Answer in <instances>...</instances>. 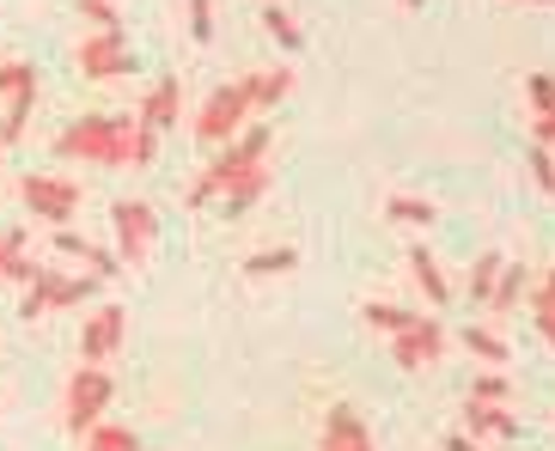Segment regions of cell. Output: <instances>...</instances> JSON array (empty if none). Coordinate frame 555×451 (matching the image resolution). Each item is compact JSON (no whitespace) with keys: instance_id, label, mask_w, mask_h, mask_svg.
Segmentation results:
<instances>
[{"instance_id":"1","label":"cell","mask_w":555,"mask_h":451,"mask_svg":"<svg viewBox=\"0 0 555 451\" xmlns=\"http://www.w3.org/2000/svg\"><path fill=\"white\" fill-rule=\"evenodd\" d=\"M269 146H275V134H269V123H257V129H238L220 153H214L208 165H202V178L190 183V208H208V202H220V195L232 190V183L245 178V171H257L262 159H269Z\"/></svg>"},{"instance_id":"2","label":"cell","mask_w":555,"mask_h":451,"mask_svg":"<svg viewBox=\"0 0 555 451\" xmlns=\"http://www.w3.org/2000/svg\"><path fill=\"white\" fill-rule=\"evenodd\" d=\"M129 123L134 116H74L62 134H55V159H74V165H111L122 171V146H129Z\"/></svg>"},{"instance_id":"3","label":"cell","mask_w":555,"mask_h":451,"mask_svg":"<svg viewBox=\"0 0 555 451\" xmlns=\"http://www.w3.org/2000/svg\"><path fill=\"white\" fill-rule=\"evenodd\" d=\"M99 293V274H62V269H37L25 287H18V318L37 323L50 311H74Z\"/></svg>"},{"instance_id":"4","label":"cell","mask_w":555,"mask_h":451,"mask_svg":"<svg viewBox=\"0 0 555 451\" xmlns=\"http://www.w3.org/2000/svg\"><path fill=\"white\" fill-rule=\"evenodd\" d=\"M116 403V378L111 366H74V378H67V397H62V415H67V434H86V427H99L104 415H111Z\"/></svg>"},{"instance_id":"5","label":"cell","mask_w":555,"mask_h":451,"mask_svg":"<svg viewBox=\"0 0 555 451\" xmlns=\"http://www.w3.org/2000/svg\"><path fill=\"white\" fill-rule=\"evenodd\" d=\"M111 239H116V257L129 262V269H147L153 244H159V214H153V202H141V195L111 202Z\"/></svg>"},{"instance_id":"6","label":"cell","mask_w":555,"mask_h":451,"mask_svg":"<svg viewBox=\"0 0 555 451\" xmlns=\"http://www.w3.org/2000/svg\"><path fill=\"white\" fill-rule=\"evenodd\" d=\"M18 202H25L31 220L67 226L74 214H80V183L62 178V171H25V178H18Z\"/></svg>"},{"instance_id":"7","label":"cell","mask_w":555,"mask_h":451,"mask_svg":"<svg viewBox=\"0 0 555 451\" xmlns=\"http://www.w3.org/2000/svg\"><path fill=\"white\" fill-rule=\"evenodd\" d=\"M74 67H80L86 80H99V86H111V80H122L129 74V37H122V25H99V31H86L80 43H74Z\"/></svg>"},{"instance_id":"8","label":"cell","mask_w":555,"mask_h":451,"mask_svg":"<svg viewBox=\"0 0 555 451\" xmlns=\"http://www.w3.org/2000/svg\"><path fill=\"white\" fill-rule=\"evenodd\" d=\"M245 123H250V98H245V86L232 80V86H220V92H208V104L196 111V123H190V129H196L202 146H227L232 134L245 129Z\"/></svg>"},{"instance_id":"9","label":"cell","mask_w":555,"mask_h":451,"mask_svg":"<svg viewBox=\"0 0 555 451\" xmlns=\"http://www.w3.org/2000/svg\"><path fill=\"white\" fill-rule=\"evenodd\" d=\"M446 342H452V336H446L440 318H409L403 330L391 336V360L403 372H434V366H440V355H446Z\"/></svg>"},{"instance_id":"10","label":"cell","mask_w":555,"mask_h":451,"mask_svg":"<svg viewBox=\"0 0 555 451\" xmlns=\"http://www.w3.org/2000/svg\"><path fill=\"white\" fill-rule=\"evenodd\" d=\"M122 336H129V311H122V306H99L92 318H86V330H80V360L111 366V360L122 355Z\"/></svg>"},{"instance_id":"11","label":"cell","mask_w":555,"mask_h":451,"mask_svg":"<svg viewBox=\"0 0 555 451\" xmlns=\"http://www.w3.org/2000/svg\"><path fill=\"white\" fill-rule=\"evenodd\" d=\"M50 239H55V257H74V262H86V274H99V281H111L122 262L104 250V244H92L86 232H74V226H50Z\"/></svg>"},{"instance_id":"12","label":"cell","mask_w":555,"mask_h":451,"mask_svg":"<svg viewBox=\"0 0 555 451\" xmlns=\"http://www.w3.org/2000/svg\"><path fill=\"white\" fill-rule=\"evenodd\" d=\"M318 451H378L373 434H366V421H360V409L336 403L324 415V439H318Z\"/></svg>"},{"instance_id":"13","label":"cell","mask_w":555,"mask_h":451,"mask_svg":"<svg viewBox=\"0 0 555 451\" xmlns=\"http://www.w3.org/2000/svg\"><path fill=\"white\" fill-rule=\"evenodd\" d=\"M464 434L476 439H513L519 434V421L506 403H482V397H464Z\"/></svg>"},{"instance_id":"14","label":"cell","mask_w":555,"mask_h":451,"mask_svg":"<svg viewBox=\"0 0 555 451\" xmlns=\"http://www.w3.org/2000/svg\"><path fill=\"white\" fill-rule=\"evenodd\" d=\"M31 274H37L31 232H25V226H7V232H0V281H7V287H25Z\"/></svg>"},{"instance_id":"15","label":"cell","mask_w":555,"mask_h":451,"mask_svg":"<svg viewBox=\"0 0 555 451\" xmlns=\"http://www.w3.org/2000/svg\"><path fill=\"white\" fill-rule=\"evenodd\" d=\"M245 98H250V116L257 111H275L281 98L294 92V67H257V74H245Z\"/></svg>"},{"instance_id":"16","label":"cell","mask_w":555,"mask_h":451,"mask_svg":"<svg viewBox=\"0 0 555 451\" xmlns=\"http://www.w3.org/2000/svg\"><path fill=\"white\" fill-rule=\"evenodd\" d=\"M134 116H141L153 134H165V129L183 116V86H178V80H159L147 98H141V111H134Z\"/></svg>"},{"instance_id":"17","label":"cell","mask_w":555,"mask_h":451,"mask_svg":"<svg viewBox=\"0 0 555 451\" xmlns=\"http://www.w3.org/2000/svg\"><path fill=\"white\" fill-rule=\"evenodd\" d=\"M31 104H37V67L25 74V80L7 92V116H0V146L25 141V123H31Z\"/></svg>"},{"instance_id":"18","label":"cell","mask_w":555,"mask_h":451,"mask_svg":"<svg viewBox=\"0 0 555 451\" xmlns=\"http://www.w3.org/2000/svg\"><path fill=\"white\" fill-rule=\"evenodd\" d=\"M409 281L427 293V306H434V311L452 306V281L440 274V257H434V250H409Z\"/></svg>"},{"instance_id":"19","label":"cell","mask_w":555,"mask_h":451,"mask_svg":"<svg viewBox=\"0 0 555 451\" xmlns=\"http://www.w3.org/2000/svg\"><path fill=\"white\" fill-rule=\"evenodd\" d=\"M464 355H476L482 366H506V360H513V348L494 336L489 323H470V330H464Z\"/></svg>"},{"instance_id":"20","label":"cell","mask_w":555,"mask_h":451,"mask_svg":"<svg viewBox=\"0 0 555 451\" xmlns=\"http://www.w3.org/2000/svg\"><path fill=\"white\" fill-rule=\"evenodd\" d=\"M153 159H159V134L134 116V123H129V146H122V171H147Z\"/></svg>"},{"instance_id":"21","label":"cell","mask_w":555,"mask_h":451,"mask_svg":"<svg viewBox=\"0 0 555 451\" xmlns=\"http://www.w3.org/2000/svg\"><path fill=\"white\" fill-rule=\"evenodd\" d=\"M86 451H141V439H134V427H122V421H99V427H86Z\"/></svg>"},{"instance_id":"22","label":"cell","mask_w":555,"mask_h":451,"mask_svg":"<svg viewBox=\"0 0 555 451\" xmlns=\"http://www.w3.org/2000/svg\"><path fill=\"white\" fill-rule=\"evenodd\" d=\"M299 269V250L294 244H275V250H257V257H245V274L250 281H269V274H287Z\"/></svg>"},{"instance_id":"23","label":"cell","mask_w":555,"mask_h":451,"mask_svg":"<svg viewBox=\"0 0 555 451\" xmlns=\"http://www.w3.org/2000/svg\"><path fill=\"white\" fill-rule=\"evenodd\" d=\"M501 269H506L501 250H482V257L470 262V299H476V306H489V293H494V281H501Z\"/></svg>"},{"instance_id":"24","label":"cell","mask_w":555,"mask_h":451,"mask_svg":"<svg viewBox=\"0 0 555 451\" xmlns=\"http://www.w3.org/2000/svg\"><path fill=\"white\" fill-rule=\"evenodd\" d=\"M262 190H269V159H262L257 171H245V178H238V183H232L227 195H220V202H227L232 214H245L250 202H262Z\"/></svg>"},{"instance_id":"25","label":"cell","mask_w":555,"mask_h":451,"mask_svg":"<svg viewBox=\"0 0 555 451\" xmlns=\"http://www.w3.org/2000/svg\"><path fill=\"white\" fill-rule=\"evenodd\" d=\"M385 214H391L397 226H434V220H440V208H434L427 195H391V202H385Z\"/></svg>"},{"instance_id":"26","label":"cell","mask_w":555,"mask_h":451,"mask_svg":"<svg viewBox=\"0 0 555 451\" xmlns=\"http://www.w3.org/2000/svg\"><path fill=\"white\" fill-rule=\"evenodd\" d=\"M257 25H262L269 37H275L281 49H306V31H299V18H294V13H281V7H262Z\"/></svg>"},{"instance_id":"27","label":"cell","mask_w":555,"mask_h":451,"mask_svg":"<svg viewBox=\"0 0 555 451\" xmlns=\"http://www.w3.org/2000/svg\"><path fill=\"white\" fill-rule=\"evenodd\" d=\"M519 299H525V269H519V262H506L501 281H494V293H489V311L501 318V311H513Z\"/></svg>"},{"instance_id":"28","label":"cell","mask_w":555,"mask_h":451,"mask_svg":"<svg viewBox=\"0 0 555 451\" xmlns=\"http://www.w3.org/2000/svg\"><path fill=\"white\" fill-rule=\"evenodd\" d=\"M531 318H538V336L555 348V269L543 274V281H538V293H531Z\"/></svg>"},{"instance_id":"29","label":"cell","mask_w":555,"mask_h":451,"mask_svg":"<svg viewBox=\"0 0 555 451\" xmlns=\"http://www.w3.org/2000/svg\"><path fill=\"white\" fill-rule=\"evenodd\" d=\"M360 318H366V330H378V336H397V330H403L415 311H403V306H366Z\"/></svg>"},{"instance_id":"30","label":"cell","mask_w":555,"mask_h":451,"mask_svg":"<svg viewBox=\"0 0 555 451\" xmlns=\"http://www.w3.org/2000/svg\"><path fill=\"white\" fill-rule=\"evenodd\" d=\"M470 397H482V403H506V397H513V378H506V372H482V378L470 385Z\"/></svg>"},{"instance_id":"31","label":"cell","mask_w":555,"mask_h":451,"mask_svg":"<svg viewBox=\"0 0 555 451\" xmlns=\"http://www.w3.org/2000/svg\"><path fill=\"white\" fill-rule=\"evenodd\" d=\"M531 178L543 195H555V146H531Z\"/></svg>"},{"instance_id":"32","label":"cell","mask_w":555,"mask_h":451,"mask_svg":"<svg viewBox=\"0 0 555 451\" xmlns=\"http://www.w3.org/2000/svg\"><path fill=\"white\" fill-rule=\"evenodd\" d=\"M183 7H190V37L208 43V37H214V0H183Z\"/></svg>"},{"instance_id":"33","label":"cell","mask_w":555,"mask_h":451,"mask_svg":"<svg viewBox=\"0 0 555 451\" xmlns=\"http://www.w3.org/2000/svg\"><path fill=\"white\" fill-rule=\"evenodd\" d=\"M525 98H531V111H555V74H531Z\"/></svg>"},{"instance_id":"34","label":"cell","mask_w":555,"mask_h":451,"mask_svg":"<svg viewBox=\"0 0 555 451\" xmlns=\"http://www.w3.org/2000/svg\"><path fill=\"white\" fill-rule=\"evenodd\" d=\"M80 13L92 18V25H122V18H116V7H111V0H80Z\"/></svg>"},{"instance_id":"35","label":"cell","mask_w":555,"mask_h":451,"mask_svg":"<svg viewBox=\"0 0 555 451\" xmlns=\"http://www.w3.org/2000/svg\"><path fill=\"white\" fill-rule=\"evenodd\" d=\"M531 134L538 146H555V111H531Z\"/></svg>"},{"instance_id":"36","label":"cell","mask_w":555,"mask_h":451,"mask_svg":"<svg viewBox=\"0 0 555 451\" xmlns=\"http://www.w3.org/2000/svg\"><path fill=\"white\" fill-rule=\"evenodd\" d=\"M25 74H31V62H0V98L13 92V86L25 80Z\"/></svg>"},{"instance_id":"37","label":"cell","mask_w":555,"mask_h":451,"mask_svg":"<svg viewBox=\"0 0 555 451\" xmlns=\"http://www.w3.org/2000/svg\"><path fill=\"white\" fill-rule=\"evenodd\" d=\"M446 451H482V446H476V439H464V434H452V439H446Z\"/></svg>"},{"instance_id":"38","label":"cell","mask_w":555,"mask_h":451,"mask_svg":"<svg viewBox=\"0 0 555 451\" xmlns=\"http://www.w3.org/2000/svg\"><path fill=\"white\" fill-rule=\"evenodd\" d=\"M525 7H555V0H525Z\"/></svg>"},{"instance_id":"39","label":"cell","mask_w":555,"mask_h":451,"mask_svg":"<svg viewBox=\"0 0 555 451\" xmlns=\"http://www.w3.org/2000/svg\"><path fill=\"white\" fill-rule=\"evenodd\" d=\"M0 159H7V146H0ZM0 178H7V171H0Z\"/></svg>"},{"instance_id":"40","label":"cell","mask_w":555,"mask_h":451,"mask_svg":"<svg viewBox=\"0 0 555 451\" xmlns=\"http://www.w3.org/2000/svg\"><path fill=\"white\" fill-rule=\"evenodd\" d=\"M403 7H422V0H403Z\"/></svg>"}]
</instances>
